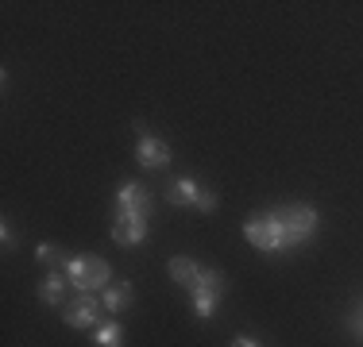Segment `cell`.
Instances as JSON below:
<instances>
[{"label":"cell","mask_w":363,"mask_h":347,"mask_svg":"<svg viewBox=\"0 0 363 347\" xmlns=\"http://www.w3.org/2000/svg\"><path fill=\"white\" fill-rule=\"evenodd\" d=\"M151 189L143 181H124L116 189V220H112V239L120 247H140L151 232Z\"/></svg>","instance_id":"6da1fadb"},{"label":"cell","mask_w":363,"mask_h":347,"mask_svg":"<svg viewBox=\"0 0 363 347\" xmlns=\"http://www.w3.org/2000/svg\"><path fill=\"white\" fill-rule=\"evenodd\" d=\"M62 271L77 293H97L112 285V271L101 255H70V258H62Z\"/></svg>","instance_id":"7a4b0ae2"},{"label":"cell","mask_w":363,"mask_h":347,"mask_svg":"<svg viewBox=\"0 0 363 347\" xmlns=\"http://www.w3.org/2000/svg\"><path fill=\"white\" fill-rule=\"evenodd\" d=\"M274 216H279L282 236H286V251L309 243L317 236V224H321V216H317L313 205H282V208H274Z\"/></svg>","instance_id":"3957f363"},{"label":"cell","mask_w":363,"mask_h":347,"mask_svg":"<svg viewBox=\"0 0 363 347\" xmlns=\"http://www.w3.org/2000/svg\"><path fill=\"white\" fill-rule=\"evenodd\" d=\"M224 274L220 271H205L201 266V274L189 282V301H194V312H197V320H213L217 317V305H220V297H224Z\"/></svg>","instance_id":"277c9868"},{"label":"cell","mask_w":363,"mask_h":347,"mask_svg":"<svg viewBox=\"0 0 363 347\" xmlns=\"http://www.w3.org/2000/svg\"><path fill=\"white\" fill-rule=\"evenodd\" d=\"M244 236L252 247L267 251V255H279V251H286V236H282V224L274 212H255L244 220Z\"/></svg>","instance_id":"5b68a950"},{"label":"cell","mask_w":363,"mask_h":347,"mask_svg":"<svg viewBox=\"0 0 363 347\" xmlns=\"http://www.w3.org/2000/svg\"><path fill=\"white\" fill-rule=\"evenodd\" d=\"M167 201L170 205H186V208H197V212H213L217 208V193L205 186H197L194 178H174L167 186Z\"/></svg>","instance_id":"8992f818"},{"label":"cell","mask_w":363,"mask_h":347,"mask_svg":"<svg viewBox=\"0 0 363 347\" xmlns=\"http://www.w3.org/2000/svg\"><path fill=\"white\" fill-rule=\"evenodd\" d=\"M101 309H105V301L97 297V293H77V297L66 305V324L77 328V332H85V328H97V317Z\"/></svg>","instance_id":"52a82bcc"},{"label":"cell","mask_w":363,"mask_h":347,"mask_svg":"<svg viewBox=\"0 0 363 347\" xmlns=\"http://www.w3.org/2000/svg\"><path fill=\"white\" fill-rule=\"evenodd\" d=\"M135 159L143 162V166H151V170H167L170 166V147L162 143L159 135H140V143H135Z\"/></svg>","instance_id":"ba28073f"},{"label":"cell","mask_w":363,"mask_h":347,"mask_svg":"<svg viewBox=\"0 0 363 347\" xmlns=\"http://www.w3.org/2000/svg\"><path fill=\"white\" fill-rule=\"evenodd\" d=\"M66 285H70L66 271H50L39 282V301H43V305H62V301H66Z\"/></svg>","instance_id":"9c48e42d"},{"label":"cell","mask_w":363,"mask_h":347,"mask_svg":"<svg viewBox=\"0 0 363 347\" xmlns=\"http://www.w3.org/2000/svg\"><path fill=\"white\" fill-rule=\"evenodd\" d=\"M101 301H105V309L108 312H124V309H132V301H135V290H132V282H116V285H108L105 293H101Z\"/></svg>","instance_id":"30bf717a"},{"label":"cell","mask_w":363,"mask_h":347,"mask_svg":"<svg viewBox=\"0 0 363 347\" xmlns=\"http://www.w3.org/2000/svg\"><path fill=\"white\" fill-rule=\"evenodd\" d=\"M167 271H170V278H174L182 290H189V282L201 274V266H197L194 258H182V255H178V258H170V263H167Z\"/></svg>","instance_id":"8fae6325"},{"label":"cell","mask_w":363,"mask_h":347,"mask_svg":"<svg viewBox=\"0 0 363 347\" xmlns=\"http://www.w3.org/2000/svg\"><path fill=\"white\" fill-rule=\"evenodd\" d=\"M93 340H97V347H124V328H120L116 320H108V324H97Z\"/></svg>","instance_id":"7c38bea8"},{"label":"cell","mask_w":363,"mask_h":347,"mask_svg":"<svg viewBox=\"0 0 363 347\" xmlns=\"http://www.w3.org/2000/svg\"><path fill=\"white\" fill-rule=\"evenodd\" d=\"M35 258H39V263H58V258H62V251H58V247H50V243H39V247H35Z\"/></svg>","instance_id":"4fadbf2b"},{"label":"cell","mask_w":363,"mask_h":347,"mask_svg":"<svg viewBox=\"0 0 363 347\" xmlns=\"http://www.w3.org/2000/svg\"><path fill=\"white\" fill-rule=\"evenodd\" d=\"M348 328L363 340V301H359V305H352V312H348Z\"/></svg>","instance_id":"5bb4252c"},{"label":"cell","mask_w":363,"mask_h":347,"mask_svg":"<svg viewBox=\"0 0 363 347\" xmlns=\"http://www.w3.org/2000/svg\"><path fill=\"white\" fill-rule=\"evenodd\" d=\"M232 347H263L255 340V336H236V340H232Z\"/></svg>","instance_id":"9a60e30c"},{"label":"cell","mask_w":363,"mask_h":347,"mask_svg":"<svg viewBox=\"0 0 363 347\" xmlns=\"http://www.w3.org/2000/svg\"><path fill=\"white\" fill-rule=\"evenodd\" d=\"M0 239H4V247H12V243H16V239H12V228H8V220H4V228H0Z\"/></svg>","instance_id":"2e32d148"}]
</instances>
